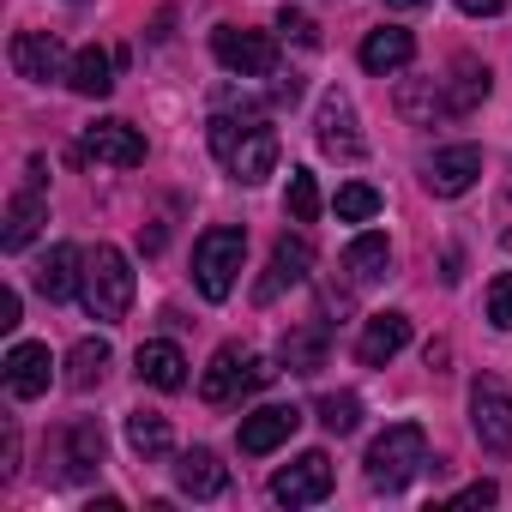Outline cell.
<instances>
[{
	"instance_id": "cell-1",
	"label": "cell",
	"mask_w": 512,
	"mask_h": 512,
	"mask_svg": "<svg viewBox=\"0 0 512 512\" xmlns=\"http://www.w3.org/2000/svg\"><path fill=\"white\" fill-rule=\"evenodd\" d=\"M211 151L241 187H260L278 169V127L266 115H211Z\"/></svg>"
},
{
	"instance_id": "cell-2",
	"label": "cell",
	"mask_w": 512,
	"mask_h": 512,
	"mask_svg": "<svg viewBox=\"0 0 512 512\" xmlns=\"http://www.w3.org/2000/svg\"><path fill=\"white\" fill-rule=\"evenodd\" d=\"M133 266H127V253L121 247H109V241H97V253H85V308H91V320H103V326H121L127 314H133Z\"/></svg>"
},
{
	"instance_id": "cell-3",
	"label": "cell",
	"mask_w": 512,
	"mask_h": 512,
	"mask_svg": "<svg viewBox=\"0 0 512 512\" xmlns=\"http://www.w3.org/2000/svg\"><path fill=\"white\" fill-rule=\"evenodd\" d=\"M241 260H247V229H205L193 241V284L205 302H229L235 296V278H241Z\"/></svg>"
},
{
	"instance_id": "cell-4",
	"label": "cell",
	"mask_w": 512,
	"mask_h": 512,
	"mask_svg": "<svg viewBox=\"0 0 512 512\" xmlns=\"http://www.w3.org/2000/svg\"><path fill=\"white\" fill-rule=\"evenodd\" d=\"M428 464V434L416 422H392L374 446H368V488L380 494H398L404 482H416Z\"/></svg>"
},
{
	"instance_id": "cell-5",
	"label": "cell",
	"mask_w": 512,
	"mask_h": 512,
	"mask_svg": "<svg viewBox=\"0 0 512 512\" xmlns=\"http://www.w3.org/2000/svg\"><path fill=\"white\" fill-rule=\"evenodd\" d=\"M272 374H278V368H272L266 356H241L235 344H223V350L211 356V368L199 374V398H205V404H235V398H247V392H260Z\"/></svg>"
},
{
	"instance_id": "cell-6",
	"label": "cell",
	"mask_w": 512,
	"mask_h": 512,
	"mask_svg": "<svg viewBox=\"0 0 512 512\" xmlns=\"http://www.w3.org/2000/svg\"><path fill=\"white\" fill-rule=\"evenodd\" d=\"M211 55H217L235 79H272V73H278V43H272L266 31L217 25V31H211Z\"/></svg>"
},
{
	"instance_id": "cell-7",
	"label": "cell",
	"mask_w": 512,
	"mask_h": 512,
	"mask_svg": "<svg viewBox=\"0 0 512 512\" xmlns=\"http://www.w3.org/2000/svg\"><path fill=\"white\" fill-rule=\"evenodd\" d=\"M49 452H55V464H43L49 482H85L103 464V428L97 422H67Z\"/></svg>"
},
{
	"instance_id": "cell-8",
	"label": "cell",
	"mask_w": 512,
	"mask_h": 512,
	"mask_svg": "<svg viewBox=\"0 0 512 512\" xmlns=\"http://www.w3.org/2000/svg\"><path fill=\"white\" fill-rule=\"evenodd\" d=\"M43 223H49V199H43V157H31V169H25V187L7 199V229H0V247H7V253L31 247Z\"/></svg>"
},
{
	"instance_id": "cell-9",
	"label": "cell",
	"mask_w": 512,
	"mask_h": 512,
	"mask_svg": "<svg viewBox=\"0 0 512 512\" xmlns=\"http://www.w3.org/2000/svg\"><path fill=\"white\" fill-rule=\"evenodd\" d=\"M470 428L488 452H512V392L494 374H482L470 386Z\"/></svg>"
},
{
	"instance_id": "cell-10",
	"label": "cell",
	"mask_w": 512,
	"mask_h": 512,
	"mask_svg": "<svg viewBox=\"0 0 512 512\" xmlns=\"http://www.w3.org/2000/svg\"><path fill=\"white\" fill-rule=\"evenodd\" d=\"M308 272H314V241H308V235H278V241H272V266H266V278L253 284V302H278L284 290L308 284Z\"/></svg>"
},
{
	"instance_id": "cell-11",
	"label": "cell",
	"mask_w": 512,
	"mask_h": 512,
	"mask_svg": "<svg viewBox=\"0 0 512 512\" xmlns=\"http://www.w3.org/2000/svg\"><path fill=\"white\" fill-rule=\"evenodd\" d=\"M314 139H320V151H326V157H344V163H356V157L368 151V139H362L356 109H350V97H344V91H326V97H320Z\"/></svg>"
},
{
	"instance_id": "cell-12",
	"label": "cell",
	"mask_w": 512,
	"mask_h": 512,
	"mask_svg": "<svg viewBox=\"0 0 512 512\" xmlns=\"http://www.w3.org/2000/svg\"><path fill=\"white\" fill-rule=\"evenodd\" d=\"M79 151L97 157V163H109V169H139V163H145V133H139L133 121L109 115V121H91V127H85Z\"/></svg>"
},
{
	"instance_id": "cell-13",
	"label": "cell",
	"mask_w": 512,
	"mask_h": 512,
	"mask_svg": "<svg viewBox=\"0 0 512 512\" xmlns=\"http://www.w3.org/2000/svg\"><path fill=\"white\" fill-rule=\"evenodd\" d=\"M326 494H332V458L326 452H302L296 464H284L272 476V500H284V506H320Z\"/></svg>"
},
{
	"instance_id": "cell-14",
	"label": "cell",
	"mask_w": 512,
	"mask_h": 512,
	"mask_svg": "<svg viewBox=\"0 0 512 512\" xmlns=\"http://www.w3.org/2000/svg\"><path fill=\"white\" fill-rule=\"evenodd\" d=\"M302 428V410L296 404H260V410H253V416H241V452L247 458H266V452H278L290 434Z\"/></svg>"
},
{
	"instance_id": "cell-15",
	"label": "cell",
	"mask_w": 512,
	"mask_h": 512,
	"mask_svg": "<svg viewBox=\"0 0 512 512\" xmlns=\"http://www.w3.org/2000/svg\"><path fill=\"white\" fill-rule=\"evenodd\" d=\"M13 73L31 79V85H49V79H67L73 61H67V49L49 31H19L13 37Z\"/></svg>"
},
{
	"instance_id": "cell-16",
	"label": "cell",
	"mask_w": 512,
	"mask_h": 512,
	"mask_svg": "<svg viewBox=\"0 0 512 512\" xmlns=\"http://www.w3.org/2000/svg\"><path fill=\"white\" fill-rule=\"evenodd\" d=\"M476 175H482V151L476 145H446V151H434L428 157V193L434 199H458V193H470L476 187Z\"/></svg>"
},
{
	"instance_id": "cell-17",
	"label": "cell",
	"mask_w": 512,
	"mask_h": 512,
	"mask_svg": "<svg viewBox=\"0 0 512 512\" xmlns=\"http://www.w3.org/2000/svg\"><path fill=\"white\" fill-rule=\"evenodd\" d=\"M49 380H55L49 344H13V350H7V392H13V398H43Z\"/></svg>"
},
{
	"instance_id": "cell-18",
	"label": "cell",
	"mask_w": 512,
	"mask_h": 512,
	"mask_svg": "<svg viewBox=\"0 0 512 512\" xmlns=\"http://www.w3.org/2000/svg\"><path fill=\"white\" fill-rule=\"evenodd\" d=\"M404 344H410V314H374L362 326V338H356V362L362 368H386Z\"/></svg>"
},
{
	"instance_id": "cell-19",
	"label": "cell",
	"mask_w": 512,
	"mask_h": 512,
	"mask_svg": "<svg viewBox=\"0 0 512 512\" xmlns=\"http://www.w3.org/2000/svg\"><path fill=\"white\" fill-rule=\"evenodd\" d=\"M175 488H181L187 500H217V494L229 488V464H217V452L193 446V452L175 458Z\"/></svg>"
},
{
	"instance_id": "cell-20",
	"label": "cell",
	"mask_w": 512,
	"mask_h": 512,
	"mask_svg": "<svg viewBox=\"0 0 512 512\" xmlns=\"http://www.w3.org/2000/svg\"><path fill=\"white\" fill-rule=\"evenodd\" d=\"M37 290H43L49 302H67V296H79V290H85V253H79L73 241L49 247V260L37 266Z\"/></svg>"
},
{
	"instance_id": "cell-21",
	"label": "cell",
	"mask_w": 512,
	"mask_h": 512,
	"mask_svg": "<svg viewBox=\"0 0 512 512\" xmlns=\"http://www.w3.org/2000/svg\"><path fill=\"white\" fill-rule=\"evenodd\" d=\"M133 368H139V380H145V386H157V392H181V386H187V356H181L169 338L139 344Z\"/></svg>"
},
{
	"instance_id": "cell-22",
	"label": "cell",
	"mask_w": 512,
	"mask_h": 512,
	"mask_svg": "<svg viewBox=\"0 0 512 512\" xmlns=\"http://www.w3.org/2000/svg\"><path fill=\"white\" fill-rule=\"evenodd\" d=\"M398 115H404L410 127H434V121H446V115H452V103H446V79H404V85H398Z\"/></svg>"
},
{
	"instance_id": "cell-23",
	"label": "cell",
	"mask_w": 512,
	"mask_h": 512,
	"mask_svg": "<svg viewBox=\"0 0 512 512\" xmlns=\"http://www.w3.org/2000/svg\"><path fill=\"white\" fill-rule=\"evenodd\" d=\"M410 55H416V37L398 31V25H380V31L362 37V67L368 73H398V67H410Z\"/></svg>"
},
{
	"instance_id": "cell-24",
	"label": "cell",
	"mask_w": 512,
	"mask_h": 512,
	"mask_svg": "<svg viewBox=\"0 0 512 512\" xmlns=\"http://www.w3.org/2000/svg\"><path fill=\"white\" fill-rule=\"evenodd\" d=\"M344 272H350L362 290H368V284H380V278L392 272V241H386V235H374V229H368V235H356V241L344 247Z\"/></svg>"
},
{
	"instance_id": "cell-25",
	"label": "cell",
	"mask_w": 512,
	"mask_h": 512,
	"mask_svg": "<svg viewBox=\"0 0 512 512\" xmlns=\"http://www.w3.org/2000/svg\"><path fill=\"white\" fill-rule=\"evenodd\" d=\"M488 85H494V73H488L476 55H458L452 73H446V103H452V115H470V109L488 97Z\"/></svg>"
},
{
	"instance_id": "cell-26",
	"label": "cell",
	"mask_w": 512,
	"mask_h": 512,
	"mask_svg": "<svg viewBox=\"0 0 512 512\" xmlns=\"http://www.w3.org/2000/svg\"><path fill=\"white\" fill-rule=\"evenodd\" d=\"M67 85L79 91V97H109L115 91V61H109V49H79L73 55V73H67Z\"/></svg>"
},
{
	"instance_id": "cell-27",
	"label": "cell",
	"mask_w": 512,
	"mask_h": 512,
	"mask_svg": "<svg viewBox=\"0 0 512 512\" xmlns=\"http://www.w3.org/2000/svg\"><path fill=\"white\" fill-rule=\"evenodd\" d=\"M278 356H284L290 374H320L326 368V326H290Z\"/></svg>"
},
{
	"instance_id": "cell-28",
	"label": "cell",
	"mask_w": 512,
	"mask_h": 512,
	"mask_svg": "<svg viewBox=\"0 0 512 512\" xmlns=\"http://www.w3.org/2000/svg\"><path fill=\"white\" fill-rule=\"evenodd\" d=\"M109 362H115V356H109V344H103V338H79V344H73V356H67V386H73V392L103 386V380H109Z\"/></svg>"
},
{
	"instance_id": "cell-29",
	"label": "cell",
	"mask_w": 512,
	"mask_h": 512,
	"mask_svg": "<svg viewBox=\"0 0 512 512\" xmlns=\"http://www.w3.org/2000/svg\"><path fill=\"white\" fill-rule=\"evenodd\" d=\"M127 446H133L145 464L169 458V446H175V434H169V416H157V410H133V416H127Z\"/></svg>"
},
{
	"instance_id": "cell-30",
	"label": "cell",
	"mask_w": 512,
	"mask_h": 512,
	"mask_svg": "<svg viewBox=\"0 0 512 512\" xmlns=\"http://www.w3.org/2000/svg\"><path fill=\"white\" fill-rule=\"evenodd\" d=\"M332 211H338L344 223H368V217H380V193H374L368 181H344L338 199H332Z\"/></svg>"
},
{
	"instance_id": "cell-31",
	"label": "cell",
	"mask_w": 512,
	"mask_h": 512,
	"mask_svg": "<svg viewBox=\"0 0 512 512\" xmlns=\"http://www.w3.org/2000/svg\"><path fill=\"white\" fill-rule=\"evenodd\" d=\"M284 205H290L296 223H314V217H320V181H314V169H290V193H284Z\"/></svg>"
},
{
	"instance_id": "cell-32",
	"label": "cell",
	"mask_w": 512,
	"mask_h": 512,
	"mask_svg": "<svg viewBox=\"0 0 512 512\" xmlns=\"http://www.w3.org/2000/svg\"><path fill=\"white\" fill-rule=\"evenodd\" d=\"M320 422H326V434H356L362 398H356V392H326V398H320Z\"/></svg>"
},
{
	"instance_id": "cell-33",
	"label": "cell",
	"mask_w": 512,
	"mask_h": 512,
	"mask_svg": "<svg viewBox=\"0 0 512 512\" xmlns=\"http://www.w3.org/2000/svg\"><path fill=\"white\" fill-rule=\"evenodd\" d=\"M278 31H284L290 43H302V49H320V25H314L308 13H296V7H284V13H278Z\"/></svg>"
},
{
	"instance_id": "cell-34",
	"label": "cell",
	"mask_w": 512,
	"mask_h": 512,
	"mask_svg": "<svg viewBox=\"0 0 512 512\" xmlns=\"http://www.w3.org/2000/svg\"><path fill=\"white\" fill-rule=\"evenodd\" d=\"M488 320H494L500 332H512V272H500V278L488 284Z\"/></svg>"
},
{
	"instance_id": "cell-35",
	"label": "cell",
	"mask_w": 512,
	"mask_h": 512,
	"mask_svg": "<svg viewBox=\"0 0 512 512\" xmlns=\"http://www.w3.org/2000/svg\"><path fill=\"white\" fill-rule=\"evenodd\" d=\"M494 494H500L494 482H470V488H458V494H452V506H488Z\"/></svg>"
},
{
	"instance_id": "cell-36",
	"label": "cell",
	"mask_w": 512,
	"mask_h": 512,
	"mask_svg": "<svg viewBox=\"0 0 512 512\" xmlns=\"http://www.w3.org/2000/svg\"><path fill=\"white\" fill-rule=\"evenodd\" d=\"M458 13H470V19H494V13H506V0H458Z\"/></svg>"
},
{
	"instance_id": "cell-37",
	"label": "cell",
	"mask_w": 512,
	"mask_h": 512,
	"mask_svg": "<svg viewBox=\"0 0 512 512\" xmlns=\"http://www.w3.org/2000/svg\"><path fill=\"white\" fill-rule=\"evenodd\" d=\"M19 326V290H0V332Z\"/></svg>"
},
{
	"instance_id": "cell-38",
	"label": "cell",
	"mask_w": 512,
	"mask_h": 512,
	"mask_svg": "<svg viewBox=\"0 0 512 512\" xmlns=\"http://www.w3.org/2000/svg\"><path fill=\"white\" fill-rule=\"evenodd\" d=\"M386 7H398V13H416V7H428V0H386Z\"/></svg>"
}]
</instances>
